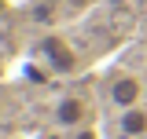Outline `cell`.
Returning <instances> with one entry per match:
<instances>
[{
  "label": "cell",
  "instance_id": "6da1fadb",
  "mask_svg": "<svg viewBox=\"0 0 147 139\" xmlns=\"http://www.w3.org/2000/svg\"><path fill=\"white\" fill-rule=\"evenodd\" d=\"M37 59L52 70V73H74L77 70V55H74L70 40H63V37H55V33L37 40Z\"/></svg>",
  "mask_w": 147,
  "mask_h": 139
},
{
  "label": "cell",
  "instance_id": "7a4b0ae2",
  "mask_svg": "<svg viewBox=\"0 0 147 139\" xmlns=\"http://www.w3.org/2000/svg\"><path fill=\"white\" fill-rule=\"evenodd\" d=\"M107 95H110V103L118 106V110H129V106H140L144 84H140V77H132V73H114Z\"/></svg>",
  "mask_w": 147,
  "mask_h": 139
},
{
  "label": "cell",
  "instance_id": "3957f363",
  "mask_svg": "<svg viewBox=\"0 0 147 139\" xmlns=\"http://www.w3.org/2000/svg\"><path fill=\"white\" fill-rule=\"evenodd\" d=\"M52 121L59 128H81V124L88 121V103L81 99V95H63L52 110Z\"/></svg>",
  "mask_w": 147,
  "mask_h": 139
},
{
  "label": "cell",
  "instance_id": "277c9868",
  "mask_svg": "<svg viewBox=\"0 0 147 139\" xmlns=\"http://www.w3.org/2000/svg\"><path fill=\"white\" fill-rule=\"evenodd\" d=\"M118 132L125 139H144L147 136V110L144 106H129L118 114Z\"/></svg>",
  "mask_w": 147,
  "mask_h": 139
},
{
  "label": "cell",
  "instance_id": "5b68a950",
  "mask_svg": "<svg viewBox=\"0 0 147 139\" xmlns=\"http://www.w3.org/2000/svg\"><path fill=\"white\" fill-rule=\"evenodd\" d=\"M74 139H99V132L88 128V124H81V128H74Z\"/></svg>",
  "mask_w": 147,
  "mask_h": 139
},
{
  "label": "cell",
  "instance_id": "8992f818",
  "mask_svg": "<svg viewBox=\"0 0 147 139\" xmlns=\"http://www.w3.org/2000/svg\"><path fill=\"white\" fill-rule=\"evenodd\" d=\"M70 4H88V0H70Z\"/></svg>",
  "mask_w": 147,
  "mask_h": 139
},
{
  "label": "cell",
  "instance_id": "52a82bcc",
  "mask_svg": "<svg viewBox=\"0 0 147 139\" xmlns=\"http://www.w3.org/2000/svg\"><path fill=\"white\" fill-rule=\"evenodd\" d=\"M0 110H4V103H0Z\"/></svg>",
  "mask_w": 147,
  "mask_h": 139
}]
</instances>
